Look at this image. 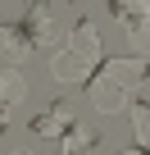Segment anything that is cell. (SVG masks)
<instances>
[{
	"instance_id": "obj_7",
	"label": "cell",
	"mask_w": 150,
	"mask_h": 155,
	"mask_svg": "<svg viewBox=\"0 0 150 155\" xmlns=\"http://www.w3.org/2000/svg\"><path fill=\"white\" fill-rule=\"evenodd\" d=\"M68 123H73V105L68 101H55V105H46V114L32 119V132L37 137H64Z\"/></svg>"
},
{
	"instance_id": "obj_5",
	"label": "cell",
	"mask_w": 150,
	"mask_h": 155,
	"mask_svg": "<svg viewBox=\"0 0 150 155\" xmlns=\"http://www.w3.org/2000/svg\"><path fill=\"white\" fill-rule=\"evenodd\" d=\"M91 73H96V64H87L78 50H59V55L50 59V78H55V82H68V87L87 82Z\"/></svg>"
},
{
	"instance_id": "obj_9",
	"label": "cell",
	"mask_w": 150,
	"mask_h": 155,
	"mask_svg": "<svg viewBox=\"0 0 150 155\" xmlns=\"http://www.w3.org/2000/svg\"><path fill=\"white\" fill-rule=\"evenodd\" d=\"M37 46L32 37L23 32V23H0V55H9V59H27Z\"/></svg>"
},
{
	"instance_id": "obj_3",
	"label": "cell",
	"mask_w": 150,
	"mask_h": 155,
	"mask_svg": "<svg viewBox=\"0 0 150 155\" xmlns=\"http://www.w3.org/2000/svg\"><path fill=\"white\" fill-rule=\"evenodd\" d=\"M23 32L32 37V46H46V41H55V14H50V0H27Z\"/></svg>"
},
{
	"instance_id": "obj_8",
	"label": "cell",
	"mask_w": 150,
	"mask_h": 155,
	"mask_svg": "<svg viewBox=\"0 0 150 155\" xmlns=\"http://www.w3.org/2000/svg\"><path fill=\"white\" fill-rule=\"evenodd\" d=\"M91 146H96V128L82 123V119H73L64 128V137H59V155H87Z\"/></svg>"
},
{
	"instance_id": "obj_2",
	"label": "cell",
	"mask_w": 150,
	"mask_h": 155,
	"mask_svg": "<svg viewBox=\"0 0 150 155\" xmlns=\"http://www.w3.org/2000/svg\"><path fill=\"white\" fill-rule=\"evenodd\" d=\"M109 9H114V18L127 28V37L141 46V55H145V37H150V5L145 0H109Z\"/></svg>"
},
{
	"instance_id": "obj_6",
	"label": "cell",
	"mask_w": 150,
	"mask_h": 155,
	"mask_svg": "<svg viewBox=\"0 0 150 155\" xmlns=\"http://www.w3.org/2000/svg\"><path fill=\"white\" fill-rule=\"evenodd\" d=\"M68 50H78L87 64H100V59H105V50H100V32H96V18H78Z\"/></svg>"
},
{
	"instance_id": "obj_10",
	"label": "cell",
	"mask_w": 150,
	"mask_h": 155,
	"mask_svg": "<svg viewBox=\"0 0 150 155\" xmlns=\"http://www.w3.org/2000/svg\"><path fill=\"white\" fill-rule=\"evenodd\" d=\"M132 132H136V146L145 150V137H150V110H145V96L132 101Z\"/></svg>"
},
{
	"instance_id": "obj_4",
	"label": "cell",
	"mask_w": 150,
	"mask_h": 155,
	"mask_svg": "<svg viewBox=\"0 0 150 155\" xmlns=\"http://www.w3.org/2000/svg\"><path fill=\"white\" fill-rule=\"evenodd\" d=\"M23 96H27L23 73H18V68H0V132L9 128V114L23 105Z\"/></svg>"
},
{
	"instance_id": "obj_11",
	"label": "cell",
	"mask_w": 150,
	"mask_h": 155,
	"mask_svg": "<svg viewBox=\"0 0 150 155\" xmlns=\"http://www.w3.org/2000/svg\"><path fill=\"white\" fill-rule=\"evenodd\" d=\"M123 155H145V150H141V146H132V150H123Z\"/></svg>"
},
{
	"instance_id": "obj_1",
	"label": "cell",
	"mask_w": 150,
	"mask_h": 155,
	"mask_svg": "<svg viewBox=\"0 0 150 155\" xmlns=\"http://www.w3.org/2000/svg\"><path fill=\"white\" fill-rule=\"evenodd\" d=\"M87 87H91V105L100 114H118L132 96H145V55L100 59L96 73L87 78Z\"/></svg>"
}]
</instances>
